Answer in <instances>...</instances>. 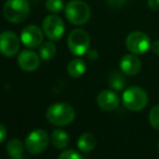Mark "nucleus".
Instances as JSON below:
<instances>
[{"instance_id": "obj_1", "label": "nucleus", "mask_w": 159, "mask_h": 159, "mask_svg": "<svg viewBox=\"0 0 159 159\" xmlns=\"http://www.w3.org/2000/svg\"><path fill=\"white\" fill-rule=\"evenodd\" d=\"M46 116L50 124L62 127L71 124L76 117V113L71 105L60 102L51 105L47 111Z\"/></svg>"}, {"instance_id": "obj_2", "label": "nucleus", "mask_w": 159, "mask_h": 159, "mask_svg": "<svg viewBox=\"0 0 159 159\" xmlns=\"http://www.w3.org/2000/svg\"><path fill=\"white\" fill-rule=\"evenodd\" d=\"M30 12L28 0H7L3 6V15L10 23L19 24L24 22Z\"/></svg>"}, {"instance_id": "obj_3", "label": "nucleus", "mask_w": 159, "mask_h": 159, "mask_svg": "<svg viewBox=\"0 0 159 159\" xmlns=\"http://www.w3.org/2000/svg\"><path fill=\"white\" fill-rule=\"evenodd\" d=\"M148 103V95L141 87H130L122 94V104L127 109L140 111L145 108Z\"/></svg>"}, {"instance_id": "obj_4", "label": "nucleus", "mask_w": 159, "mask_h": 159, "mask_svg": "<svg viewBox=\"0 0 159 159\" xmlns=\"http://www.w3.org/2000/svg\"><path fill=\"white\" fill-rule=\"evenodd\" d=\"M65 15L74 25H84L91 16L90 7L81 0H73L65 7Z\"/></svg>"}, {"instance_id": "obj_5", "label": "nucleus", "mask_w": 159, "mask_h": 159, "mask_svg": "<svg viewBox=\"0 0 159 159\" xmlns=\"http://www.w3.org/2000/svg\"><path fill=\"white\" fill-rule=\"evenodd\" d=\"M50 136L44 130L36 129L30 132L25 140V148L32 155H39L47 149Z\"/></svg>"}, {"instance_id": "obj_6", "label": "nucleus", "mask_w": 159, "mask_h": 159, "mask_svg": "<svg viewBox=\"0 0 159 159\" xmlns=\"http://www.w3.org/2000/svg\"><path fill=\"white\" fill-rule=\"evenodd\" d=\"M67 46L74 55L81 57L88 52L90 47V37L86 30H79V28L74 30L68 36Z\"/></svg>"}, {"instance_id": "obj_7", "label": "nucleus", "mask_w": 159, "mask_h": 159, "mask_svg": "<svg viewBox=\"0 0 159 159\" xmlns=\"http://www.w3.org/2000/svg\"><path fill=\"white\" fill-rule=\"evenodd\" d=\"M126 46L128 50L133 54H144L151 49L152 41L145 33L133 32L128 35Z\"/></svg>"}, {"instance_id": "obj_8", "label": "nucleus", "mask_w": 159, "mask_h": 159, "mask_svg": "<svg viewBox=\"0 0 159 159\" xmlns=\"http://www.w3.org/2000/svg\"><path fill=\"white\" fill-rule=\"evenodd\" d=\"M42 30L49 39L52 41H57L63 37L65 33V24L63 20L57 15H48L43 20Z\"/></svg>"}, {"instance_id": "obj_9", "label": "nucleus", "mask_w": 159, "mask_h": 159, "mask_svg": "<svg viewBox=\"0 0 159 159\" xmlns=\"http://www.w3.org/2000/svg\"><path fill=\"white\" fill-rule=\"evenodd\" d=\"M21 38L13 32H3L0 34V53L4 57H14L20 50Z\"/></svg>"}, {"instance_id": "obj_10", "label": "nucleus", "mask_w": 159, "mask_h": 159, "mask_svg": "<svg viewBox=\"0 0 159 159\" xmlns=\"http://www.w3.org/2000/svg\"><path fill=\"white\" fill-rule=\"evenodd\" d=\"M43 30L38 25H28L21 32V41L30 49L38 48L43 41Z\"/></svg>"}, {"instance_id": "obj_11", "label": "nucleus", "mask_w": 159, "mask_h": 159, "mask_svg": "<svg viewBox=\"0 0 159 159\" xmlns=\"http://www.w3.org/2000/svg\"><path fill=\"white\" fill-rule=\"evenodd\" d=\"M19 66L25 71H35L40 65V57L32 50H24L17 57Z\"/></svg>"}, {"instance_id": "obj_12", "label": "nucleus", "mask_w": 159, "mask_h": 159, "mask_svg": "<svg viewBox=\"0 0 159 159\" xmlns=\"http://www.w3.org/2000/svg\"><path fill=\"white\" fill-rule=\"evenodd\" d=\"M96 103L101 109L111 111H115L119 106V98L114 91L103 90L98 93V98H96Z\"/></svg>"}, {"instance_id": "obj_13", "label": "nucleus", "mask_w": 159, "mask_h": 159, "mask_svg": "<svg viewBox=\"0 0 159 159\" xmlns=\"http://www.w3.org/2000/svg\"><path fill=\"white\" fill-rule=\"evenodd\" d=\"M141 61L135 54L129 53L121 57L120 60V69L125 75L128 76H134L141 70Z\"/></svg>"}, {"instance_id": "obj_14", "label": "nucleus", "mask_w": 159, "mask_h": 159, "mask_svg": "<svg viewBox=\"0 0 159 159\" xmlns=\"http://www.w3.org/2000/svg\"><path fill=\"white\" fill-rule=\"evenodd\" d=\"M50 140L52 145L55 148L63 149L68 145L69 143V136L67 132H65L62 129H55L53 130L52 134L50 136Z\"/></svg>"}, {"instance_id": "obj_15", "label": "nucleus", "mask_w": 159, "mask_h": 159, "mask_svg": "<svg viewBox=\"0 0 159 159\" xmlns=\"http://www.w3.org/2000/svg\"><path fill=\"white\" fill-rule=\"evenodd\" d=\"M96 145V140L94 135L91 133H84L79 136L77 141V146L82 153H89L93 151Z\"/></svg>"}, {"instance_id": "obj_16", "label": "nucleus", "mask_w": 159, "mask_h": 159, "mask_svg": "<svg viewBox=\"0 0 159 159\" xmlns=\"http://www.w3.org/2000/svg\"><path fill=\"white\" fill-rule=\"evenodd\" d=\"M87 65L84 61L80 59H74L67 65V73L70 77L79 78L86 73Z\"/></svg>"}, {"instance_id": "obj_17", "label": "nucleus", "mask_w": 159, "mask_h": 159, "mask_svg": "<svg viewBox=\"0 0 159 159\" xmlns=\"http://www.w3.org/2000/svg\"><path fill=\"white\" fill-rule=\"evenodd\" d=\"M7 152L11 159H22L24 153V144L19 139H12L7 144Z\"/></svg>"}, {"instance_id": "obj_18", "label": "nucleus", "mask_w": 159, "mask_h": 159, "mask_svg": "<svg viewBox=\"0 0 159 159\" xmlns=\"http://www.w3.org/2000/svg\"><path fill=\"white\" fill-rule=\"evenodd\" d=\"M57 53V46L52 41H46L39 48V57L43 61H49L53 59Z\"/></svg>"}, {"instance_id": "obj_19", "label": "nucleus", "mask_w": 159, "mask_h": 159, "mask_svg": "<svg viewBox=\"0 0 159 159\" xmlns=\"http://www.w3.org/2000/svg\"><path fill=\"white\" fill-rule=\"evenodd\" d=\"M109 86L114 90H122L126 87V78L119 71H113L109 76Z\"/></svg>"}, {"instance_id": "obj_20", "label": "nucleus", "mask_w": 159, "mask_h": 159, "mask_svg": "<svg viewBox=\"0 0 159 159\" xmlns=\"http://www.w3.org/2000/svg\"><path fill=\"white\" fill-rule=\"evenodd\" d=\"M46 8L51 13H59L64 9L63 0H47Z\"/></svg>"}, {"instance_id": "obj_21", "label": "nucleus", "mask_w": 159, "mask_h": 159, "mask_svg": "<svg viewBox=\"0 0 159 159\" xmlns=\"http://www.w3.org/2000/svg\"><path fill=\"white\" fill-rule=\"evenodd\" d=\"M148 120L151 122L152 127L159 131V105H156L151 109L148 115Z\"/></svg>"}, {"instance_id": "obj_22", "label": "nucleus", "mask_w": 159, "mask_h": 159, "mask_svg": "<svg viewBox=\"0 0 159 159\" xmlns=\"http://www.w3.org/2000/svg\"><path fill=\"white\" fill-rule=\"evenodd\" d=\"M57 159H84L82 156L80 155L78 152L74 151V149H67L60 154Z\"/></svg>"}, {"instance_id": "obj_23", "label": "nucleus", "mask_w": 159, "mask_h": 159, "mask_svg": "<svg viewBox=\"0 0 159 159\" xmlns=\"http://www.w3.org/2000/svg\"><path fill=\"white\" fill-rule=\"evenodd\" d=\"M106 1L111 8H120L126 3L127 0H106Z\"/></svg>"}, {"instance_id": "obj_24", "label": "nucleus", "mask_w": 159, "mask_h": 159, "mask_svg": "<svg viewBox=\"0 0 159 159\" xmlns=\"http://www.w3.org/2000/svg\"><path fill=\"white\" fill-rule=\"evenodd\" d=\"M7 134H8V131H7L6 126L0 122V144H2L4 142V140L7 138Z\"/></svg>"}, {"instance_id": "obj_25", "label": "nucleus", "mask_w": 159, "mask_h": 159, "mask_svg": "<svg viewBox=\"0 0 159 159\" xmlns=\"http://www.w3.org/2000/svg\"><path fill=\"white\" fill-rule=\"evenodd\" d=\"M147 4L153 11H159V0H148Z\"/></svg>"}, {"instance_id": "obj_26", "label": "nucleus", "mask_w": 159, "mask_h": 159, "mask_svg": "<svg viewBox=\"0 0 159 159\" xmlns=\"http://www.w3.org/2000/svg\"><path fill=\"white\" fill-rule=\"evenodd\" d=\"M151 50L153 51L155 54L159 55V40H156V41H154L153 43H152Z\"/></svg>"}, {"instance_id": "obj_27", "label": "nucleus", "mask_w": 159, "mask_h": 159, "mask_svg": "<svg viewBox=\"0 0 159 159\" xmlns=\"http://www.w3.org/2000/svg\"><path fill=\"white\" fill-rule=\"evenodd\" d=\"M88 53V57L90 60H93V61H94V60H96L98 57V52H96L95 50H92V51H89V52H87Z\"/></svg>"}, {"instance_id": "obj_28", "label": "nucleus", "mask_w": 159, "mask_h": 159, "mask_svg": "<svg viewBox=\"0 0 159 159\" xmlns=\"http://www.w3.org/2000/svg\"><path fill=\"white\" fill-rule=\"evenodd\" d=\"M157 146H158V151H159V141H158V145H157Z\"/></svg>"}]
</instances>
